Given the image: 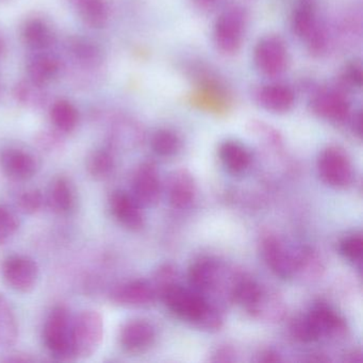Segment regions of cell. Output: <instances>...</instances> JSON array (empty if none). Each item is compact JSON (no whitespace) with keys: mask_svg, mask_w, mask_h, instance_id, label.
Segmentation results:
<instances>
[{"mask_svg":"<svg viewBox=\"0 0 363 363\" xmlns=\"http://www.w3.org/2000/svg\"><path fill=\"white\" fill-rule=\"evenodd\" d=\"M196 195L194 177L188 169H178L172 174L167 184V197L175 209L182 210L190 207Z\"/></svg>","mask_w":363,"mask_h":363,"instance_id":"d6986e66","label":"cell"},{"mask_svg":"<svg viewBox=\"0 0 363 363\" xmlns=\"http://www.w3.org/2000/svg\"><path fill=\"white\" fill-rule=\"evenodd\" d=\"M41 89L42 86H35L30 80L28 82H21L14 89V96L21 103L35 105V103L39 104L43 97Z\"/></svg>","mask_w":363,"mask_h":363,"instance_id":"1f68e13d","label":"cell"},{"mask_svg":"<svg viewBox=\"0 0 363 363\" xmlns=\"http://www.w3.org/2000/svg\"><path fill=\"white\" fill-rule=\"evenodd\" d=\"M50 203L55 212L69 214L75 209V191L71 182L65 176H59L52 182L50 190Z\"/></svg>","mask_w":363,"mask_h":363,"instance_id":"603a6c76","label":"cell"},{"mask_svg":"<svg viewBox=\"0 0 363 363\" xmlns=\"http://www.w3.org/2000/svg\"><path fill=\"white\" fill-rule=\"evenodd\" d=\"M1 274L6 284L12 290L29 293L37 286L39 267L30 257L12 255L4 260Z\"/></svg>","mask_w":363,"mask_h":363,"instance_id":"9c48e42d","label":"cell"},{"mask_svg":"<svg viewBox=\"0 0 363 363\" xmlns=\"http://www.w3.org/2000/svg\"><path fill=\"white\" fill-rule=\"evenodd\" d=\"M72 326L71 314L63 306L55 307L44 325V344L59 360L72 359Z\"/></svg>","mask_w":363,"mask_h":363,"instance_id":"8992f818","label":"cell"},{"mask_svg":"<svg viewBox=\"0 0 363 363\" xmlns=\"http://www.w3.org/2000/svg\"><path fill=\"white\" fill-rule=\"evenodd\" d=\"M60 69V63L50 55H38L27 65L29 80L35 86H42L52 82Z\"/></svg>","mask_w":363,"mask_h":363,"instance_id":"cb8c5ba5","label":"cell"},{"mask_svg":"<svg viewBox=\"0 0 363 363\" xmlns=\"http://www.w3.org/2000/svg\"><path fill=\"white\" fill-rule=\"evenodd\" d=\"M20 228L16 214L7 206L0 205V246L5 245Z\"/></svg>","mask_w":363,"mask_h":363,"instance_id":"f546056e","label":"cell"},{"mask_svg":"<svg viewBox=\"0 0 363 363\" xmlns=\"http://www.w3.org/2000/svg\"><path fill=\"white\" fill-rule=\"evenodd\" d=\"M303 247L286 245L279 237L267 235L261 240V254L269 269L282 279H291L298 274Z\"/></svg>","mask_w":363,"mask_h":363,"instance_id":"5b68a950","label":"cell"},{"mask_svg":"<svg viewBox=\"0 0 363 363\" xmlns=\"http://www.w3.org/2000/svg\"><path fill=\"white\" fill-rule=\"evenodd\" d=\"M310 109L314 116L322 120L341 124L350 118L352 105L342 91L326 89L313 94L310 101Z\"/></svg>","mask_w":363,"mask_h":363,"instance_id":"8fae6325","label":"cell"},{"mask_svg":"<svg viewBox=\"0 0 363 363\" xmlns=\"http://www.w3.org/2000/svg\"><path fill=\"white\" fill-rule=\"evenodd\" d=\"M218 156L225 169L233 175H241L247 171L252 163V156L245 146L233 140L220 144Z\"/></svg>","mask_w":363,"mask_h":363,"instance_id":"ffe728a7","label":"cell"},{"mask_svg":"<svg viewBox=\"0 0 363 363\" xmlns=\"http://www.w3.org/2000/svg\"><path fill=\"white\" fill-rule=\"evenodd\" d=\"M158 298L172 313L197 328L210 333L222 328L223 315L218 308L191 288H184L176 282L163 290Z\"/></svg>","mask_w":363,"mask_h":363,"instance_id":"6da1fadb","label":"cell"},{"mask_svg":"<svg viewBox=\"0 0 363 363\" xmlns=\"http://www.w3.org/2000/svg\"><path fill=\"white\" fill-rule=\"evenodd\" d=\"M192 5L201 11H209L218 5L220 0H190Z\"/></svg>","mask_w":363,"mask_h":363,"instance_id":"8d00e7d4","label":"cell"},{"mask_svg":"<svg viewBox=\"0 0 363 363\" xmlns=\"http://www.w3.org/2000/svg\"><path fill=\"white\" fill-rule=\"evenodd\" d=\"M109 205L112 216L123 227L131 231H139L143 228L142 207L133 195L125 191H116L110 196Z\"/></svg>","mask_w":363,"mask_h":363,"instance_id":"2e32d148","label":"cell"},{"mask_svg":"<svg viewBox=\"0 0 363 363\" xmlns=\"http://www.w3.org/2000/svg\"><path fill=\"white\" fill-rule=\"evenodd\" d=\"M80 20L92 27L101 28L109 18V6L106 0H67Z\"/></svg>","mask_w":363,"mask_h":363,"instance_id":"44dd1931","label":"cell"},{"mask_svg":"<svg viewBox=\"0 0 363 363\" xmlns=\"http://www.w3.org/2000/svg\"><path fill=\"white\" fill-rule=\"evenodd\" d=\"M6 43L4 41L3 35H0V57L5 52Z\"/></svg>","mask_w":363,"mask_h":363,"instance_id":"ab89813d","label":"cell"},{"mask_svg":"<svg viewBox=\"0 0 363 363\" xmlns=\"http://www.w3.org/2000/svg\"><path fill=\"white\" fill-rule=\"evenodd\" d=\"M114 164V157L109 150H99L91 155L86 163V169L91 177L95 180H105L113 172Z\"/></svg>","mask_w":363,"mask_h":363,"instance_id":"f1b7e54d","label":"cell"},{"mask_svg":"<svg viewBox=\"0 0 363 363\" xmlns=\"http://www.w3.org/2000/svg\"><path fill=\"white\" fill-rule=\"evenodd\" d=\"M361 111H357L352 118V130L357 137H361Z\"/></svg>","mask_w":363,"mask_h":363,"instance_id":"f35d334b","label":"cell"},{"mask_svg":"<svg viewBox=\"0 0 363 363\" xmlns=\"http://www.w3.org/2000/svg\"><path fill=\"white\" fill-rule=\"evenodd\" d=\"M233 354L235 352L229 347L218 348L216 352L212 354V358L210 360L213 362H229L233 360Z\"/></svg>","mask_w":363,"mask_h":363,"instance_id":"d590c367","label":"cell"},{"mask_svg":"<svg viewBox=\"0 0 363 363\" xmlns=\"http://www.w3.org/2000/svg\"><path fill=\"white\" fill-rule=\"evenodd\" d=\"M318 172L327 186L345 189L354 179V169L348 155L337 146H328L320 152L318 159Z\"/></svg>","mask_w":363,"mask_h":363,"instance_id":"ba28073f","label":"cell"},{"mask_svg":"<svg viewBox=\"0 0 363 363\" xmlns=\"http://www.w3.org/2000/svg\"><path fill=\"white\" fill-rule=\"evenodd\" d=\"M20 327L16 311L7 297L0 293V344L6 347L16 345Z\"/></svg>","mask_w":363,"mask_h":363,"instance_id":"d4e9b609","label":"cell"},{"mask_svg":"<svg viewBox=\"0 0 363 363\" xmlns=\"http://www.w3.org/2000/svg\"><path fill=\"white\" fill-rule=\"evenodd\" d=\"M44 199L39 190H29L18 197V206L24 214H35L41 210Z\"/></svg>","mask_w":363,"mask_h":363,"instance_id":"836d02e7","label":"cell"},{"mask_svg":"<svg viewBox=\"0 0 363 363\" xmlns=\"http://www.w3.org/2000/svg\"><path fill=\"white\" fill-rule=\"evenodd\" d=\"M22 38L29 48L38 50H46L55 41V35L50 25L38 18L26 21L22 28Z\"/></svg>","mask_w":363,"mask_h":363,"instance_id":"7402d4cb","label":"cell"},{"mask_svg":"<svg viewBox=\"0 0 363 363\" xmlns=\"http://www.w3.org/2000/svg\"><path fill=\"white\" fill-rule=\"evenodd\" d=\"M161 191L162 186L156 164L144 161L133 174L131 195L142 208L154 207L160 199Z\"/></svg>","mask_w":363,"mask_h":363,"instance_id":"7c38bea8","label":"cell"},{"mask_svg":"<svg viewBox=\"0 0 363 363\" xmlns=\"http://www.w3.org/2000/svg\"><path fill=\"white\" fill-rule=\"evenodd\" d=\"M150 146L155 154L160 157H173L179 152L182 147V140L175 131L171 129H158L152 135Z\"/></svg>","mask_w":363,"mask_h":363,"instance_id":"83f0119b","label":"cell"},{"mask_svg":"<svg viewBox=\"0 0 363 363\" xmlns=\"http://www.w3.org/2000/svg\"><path fill=\"white\" fill-rule=\"evenodd\" d=\"M314 342L323 339H337L347 330L345 320L335 309L325 303H316L305 314Z\"/></svg>","mask_w":363,"mask_h":363,"instance_id":"30bf717a","label":"cell"},{"mask_svg":"<svg viewBox=\"0 0 363 363\" xmlns=\"http://www.w3.org/2000/svg\"><path fill=\"white\" fill-rule=\"evenodd\" d=\"M342 79L352 88L362 86L363 73L360 62L348 63L342 74Z\"/></svg>","mask_w":363,"mask_h":363,"instance_id":"e575fe53","label":"cell"},{"mask_svg":"<svg viewBox=\"0 0 363 363\" xmlns=\"http://www.w3.org/2000/svg\"><path fill=\"white\" fill-rule=\"evenodd\" d=\"M252 61L261 75L269 78L278 77L288 67L289 52L286 42L279 35H264L255 45Z\"/></svg>","mask_w":363,"mask_h":363,"instance_id":"52a82bcc","label":"cell"},{"mask_svg":"<svg viewBox=\"0 0 363 363\" xmlns=\"http://www.w3.org/2000/svg\"><path fill=\"white\" fill-rule=\"evenodd\" d=\"M220 269H222L220 263L210 257L197 259L189 269L188 279L190 288L208 298L210 293L218 290V284L220 286V279L223 276Z\"/></svg>","mask_w":363,"mask_h":363,"instance_id":"9a60e30c","label":"cell"},{"mask_svg":"<svg viewBox=\"0 0 363 363\" xmlns=\"http://www.w3.org/2000/svg\"><path fill=\"white\" fill-rule=\"evenodd\" d=\"M247 21V13L241 6H229L218 14L212 28V41L218 52L225 56L239 52L245 39Z\"/></svg>","mask_w":363,"mask_h":363,"instance_id":"3957f363","label":"cell"},{"mask_svg":"<svg viewBox=\"0 0 363 363\" xmlns=\"http://www.w3.org/2000/svg\"><path fill=\"white\" fill-rule=\"evenodd\" d=\"M0 165L4 173L12 180L26 182L38 172V162L30 152L10 147L0 154Z\"/></svg>","mask_w":363,"mask_h":363,"instance_id":"ac0fdd59","label":"cell"},{"mask_svg":"<svg viewBox=\"0 0 363 363\" xmlns=\"http://www.w3.org/2000/svg\"><path fill=\"white\" fill-rule=\"evenodd\" d=\"M157 295L152 282L146 280H131L114 288L111 301L125 307H146L156 301Z\"/></svg>","mask_w":363,"mask_h":363,"instance_id":"e0dca14e","label":"cell"},{"mask_svg":"<svg viewBox=\"0 0 363 363\" xmlns=\"http://www.w3.org/2000/svg\"><path fill=\"white\" fill-rule=\"evenodd\" d=\"M156 340V330L152 323L146 320H130L123 325L118 342L125 352L141 354L152 347Z\"/></svg>","mask_w":363,"mask_h":363,"instance_id":"4fadbf2b","label":"cell"},{"mask_svg":"<svg viewBox=\"0 0 363 363\" xmlns=\"http://www.w3.org/2000/svg\"><path fill=\"white\" fill-rule=\"evenodd\" d=\"M50 118L59 131L69 133L77 127L79 116L73 104L60 99L52 105L50 109Z\"/></svg>","mask_w":363,"mask_h":363,"instance_id":"4316f807","label":"cell"},{"mask_svg":"<svg viewBox=\"0 0 363 363\" xmlns=\"http://www.w3.org/2000/svg\"><path fill=\"white\" fill-rule=\"evenodd\" d=\"M291 31L309 52L320 56L328 48V33L320 22L316 0H298L290 18Z\"/></svg>","mask_w":363,"mask_h":363,"instance_id":"7a4b0ae2","label":"cell"},{"mask_svg":"<svg viewBox=\"0 0 363 363\" xmlns=\"http://www.w3.org/2000/svg\"><path fill=\"white\" fill-rule=\"evenodd\" d=\"M176 282H177V271L173 265L163 264L162 267H159L158 271L155 274L154 284H152L156 292L157 298L163 290Z\"/></svg>","mask_w":363,"mask_h":363,"instance_id":"d6a6232c","label":"cell"},{"mask_svg":"<svg viewBox=\"0 0 363 363\" xmlns=\"http://www.w3.org/2000/svg\"><path fill=\"white\" fill-rule=\"evenodd\" d=\"M258 361L259 362L267 363L278 362V361H281V358H280L279 354L273 352V350H265V352H262L259 354Z\"/></svg>","mask_w":363,"mask_h":363,"instance_id":"74e56055","label":"cell"},{"mask_svg":"<svg viewBox=\"0 0 363 363\" xmlns=\"http://www.w3.org/2000/svg\"><path fill=\"white\" fill-rule=\"evenodd\" d=\"M339 250L344 258L352 263H361L363 255V239L361 233L347 235L340 242Z\"/></svg>","mask_w":363,"mask_h":363,"instance_id":"4dcf8cb0","label":"cell"},{"mask_svg":"<svg viewBox=\"0 0 363 363\" xmlns=\"http://www.w3.org/2000/svg\"><path fill=\"white\" fill-rule=\"evenodd\" d=\"M257 104L265 111L273 114L288 113L295 105V93L288 84L271 82L263 84L255 94Z\"/></svg>","mask_w":363,"mask_h":363,"instance_id":"5bb4252c","label":"cell"},{"mask_svg":"<svg viewBox=\"0 0 363 363\" xmlns=\"http://www.w3.org/2000/svg\"><path fill=\"white\" fill-rule=\"evenodd\" d=\"M69 50L80 65L96 67L101 61V50L95 42L82 37L69 39Z\"/></svg>","mask_w":363,"mask_h":363,"instance_id":"484cf974","label":"cell"},{"mask_svg":"<svg viewBox=\"0 0 363 363\" xmlns=\"http://www.w3.org/2000/svg\"><path fill=\"white\" fill-rule=\"evenodd\" d=\"M104 339V320L95 310H84L73 320L72 359H86L94 354Z\"/></svg>","mask_w":363,"mask_h":363,"instance_id":"277c9868","label":"cell"}]
</instances>
